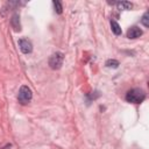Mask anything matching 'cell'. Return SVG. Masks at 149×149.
I'll return each mask as SVG.
<instances>
[{
	"label": "cell",
	"instance_id": "obj_6",
	"mask_svg": "<svg viewBox=\"0 0 149 149\" xmlns=\"http://www.w3.org/2000/svg\"><path fill=\"white\" fill-rule=\"evenodd\" d=\"M10 24H12V27H13V29H14L15 31H20V30H21L20 17H19L17 14H14V15L12 16V19H10Z\"/></svg>",
	"mask_w": 149,
	"mask_h": 149
},
{
	"label": "cell",
	"instance_id": "obj_11",
	"mask_svg": "<svg viewBox=\"0 0 149 149\" xmlns=\"http://www.w3.org/2000/svg\"><path fill=\"white\" fill-rule=\"evenodd\" d=\"M141 22L144 27H149V13H144L142 19H141Z\"/></svg>",
	"mask_w": 149,
	"mask_h": 149
},
{
	"label": "cell",
	"instance_id": "obj_8",
	"mask_svg": "<svg viewBox=\"0 0 149 149\" xmlns=\"http://www.w3.org/2000/svg\"><path fill=\"white\" fill-rule=\"evenodd\" d=\"M111 27H112V31L115 35H121V27L119 26V23L116 21H111Z\"/></svg>",
	"mask_w": 149,
	"mask_h": 149
},
{
	"label": "cell",
	"instance_id": "obj_2",
	"mask_svg": "<svg viewBox=\"0 0 149 149\" xmlns=\"http://www.w3.org/2000/svg\"><path fill=\"white\" fill-rule=\"evenodd\" d=\"M33 98V93H31V90L26 86V85H22L20 87V91H19V95H17V99H19V102H21L22 105H27Z\"/></svg>",
	"mask_w": 149,
	"mask_h": 149
},
{
	"label": "cell",
	"instance_id": "obj_10",
	"mask_svg": "<svg viewBox=\"0 0 149 149\" xmlns=\"http://www.w3.org/2000/svg\"><path fill=\"white\" fill-rule=\"evenodd\" d=\"M54 6H55V12H56L57 14H61V13L63 12V7H62V3H61L59 1L55 0V1H54Z\"/></svg>",
	"mask_w": 149,
	"mask_h": 149
},
{
	"label": "cell",
	"instance_id": "obj_1",
	"mask_svg": "<svg viewBox=\"0 0 149 149\" xmlns=\"http://www.w3.org/2000/svg\"><path fill=\"white\" fill-rule=\"evenodd\" d=\"M144 98H146L144 91L142 88H139V87L129 90L126 94V100L128 102H132V104H140L144 100Z\"/></svg>",
	"mask_w": 149,
	"mask_h": 149
},
{
	"label": "cell",
	"instance_id": "obj_9",
	"mask_svg": "<svg viewBox=\"0 0 149 149\" xmlns=\"http://www.w3.org/2000/svg\"><path fill=\"white\" fill-rule=\"evenodd\" d=\"M106 66L116 69V68L119 66V62H118L116 59H108V61H106Z\"/></svg>",
	"mask_w": 149,
	"mask_h": 149
},
{
	"label": "cell",
	"instance_id": "obj_3",
	"mask_svg": "<svg viewBox=\"0 0 149 149\" xmlns=\"http://www.w3.org/2000/svg\"><path fill=\"white\" fill-rule=\"evenodd\" d=\"M63 61H64V55L62 52H55L49 58V66L52 70H58V69H61Z\"/></svg>",
	"mask_w": 149,
	"mask_h": 149
},
{
	"label": "cell",
	"instance_id": "obj_4",
	"mask_svg": "<svg viewBox=\"0 0 149 149\" xmlns=\"http://www.w3.org/2000/svg\"><path fill=\"white\" fill-rule=\"evenodd\" d=\"M19 48L23 54H30L33 51V45H31L30 41H28L26 38L19 40Z\"/></svg>",
	"mask_w": 149,
	"mask_h": 149
},
{
	"label": "cell",
	"instance_id": "obj_7",
	"mask_svg": "<svg viewBox=\"0 0 149 149\" xmlns=\"http://www.w3.org/2000/svg\"><path fill=\"white\" fill-rule=\"evenodd\" d=\"M116 7L120 10H129L133 8V3L129 1H121V2L119 1V2H116Z\"/></svg>",
	"mask_w": 149,
	"mask_h": 149
},
{
	"label": "cell",
	"instance_id": "obj_5",
	"mask_svg": "<svg viewBox=\"0 0 149 149\" xmlns=\"http://www.w3.org/2000/svg\"><path fill=\"white\" fill-rule=\"evenodd\" d=\"M141 35H142V30H141L139 27H136V26L130 27V28L127 30V37H128V38H137V37H140Z\"/></svg>",
	"mask_w": 149,
	"mask_h": 149
}]
</instances>
